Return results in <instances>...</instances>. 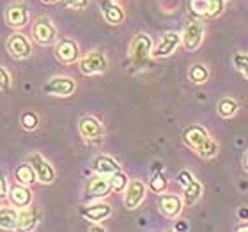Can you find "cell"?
Segmentation results:
<instances>
[{
	"mask_svg": "<svg viewBox=\"0 0 248 232\" xmlns=\"http://www.w3.org/2000/svg\"><path fill=\"white\" fill-rule=\"evenodd\" d=\"M176 231H188V223L185 222V220H179V222L176 223Z\"/></svg>",
	"mask_w": 248,
	"mask_h": 232,
	"instance_id": "8d00e7d4",
	"label": "cell"
},
{
	"mask_svg": "<svg viewBox=\"0 0 248 232\" xmlns=\"http://www.w3.org/2000/svg\"><path fill=\"white\" fill-rule=\"evenodd\" d=\"M41 222V211L36 206H27L18 209V229L20 231H34Z\"/></svg>",
	"mask_w": 248,
	"mask_h": 232,
	"instance_id": "ac0fdd59",
	"label": "cell"
},
{
	"mask_svg": "<svg viewBox=\"0 0 248 232\" xmlns=\"http://www.w3.org/2000/svg\"><path fill=\"white\" fill-rule=\"evenodd\" d=\"M45 4H57V2H61V0H43Z\"/></svg>",
	"mask_w": 248,
	"mask_h": 232,
	"instance_id": "ab89813d",
	"label": "cell"
},
{
	"mask_svg": "<svg viewBox=\"0 0 248 232\" xmlns=\"http://www.w3.org/2000/svg\"><path fill=\"white\" fill-rule=\"evenodd\" d=\"M15 179L18 185H25L31 186L36 183V174H34V169L31 167V163H20V165L15 169Z\"/></svg>",
	"mask_w": 248,
	"mask_h": 232,
	"instance_id": "7402d4cb",
	"label": "cell"
},
{
	"mask_svg": "<svg viewBox=\"0 0 248 232\" xmlns=\"http://www.w3.org/2000/svg\"><path fill=\"white\" fill-rule=\"evenodd\" d=\"M188 78H190L193 83H197V85H202V83H206L207 78H209V69H207L204 64H201V62H195V64H191L190 69H188Z\"/></svg>",
	"mask_w": 248,
	"mask_h": 232,
	"instance_id": "cb8c5ba5",
	"label": "cell"
},
{
	"mask_svg": "<svg viewBox=\"0 0 248 232\" xmlns=\"http://www.w3.org/2000/svg\"><path fill=\"white\" fill-rule=\"evenodd\" d=\"M5 23L13 29V31H21L29 25V9H27L25 2H13V4L7 5L5 9Z\"/></svg>",
	"mask_w": 248,
	"mask_h": 232,
	"instance_id": "9c48e42d",
	"label": "cell"
},
{
	"mask_svg": "<svg viewBox=\"0 0 248 232\" xmlns=\"http://www.w3.org/2000/svg\"><path fill=\"white\" fill-rule=\"evenodd\" d=\"M193 179H195V177H193V175H191V172H188V170H181V172H179V175H177V183H179L183 188L190 185Z\"/></svg>",
	"mask_w": 248,
	"mask_h": 232,
	"instance_id": "836d02e7",
	"label": "cell"
},
{
	"mask_svg": "<svg viewBox=\"0 0 248 232\" xmlns=\"http://www.w3.org/2000/svg\"><path fill=\"white\" fill-rule=\"evenodd\" d=\"M7 199H9L11 206L16 207V209H21V207L31 206L32 201H34V195H32L31 191V186L15 185V186H9Z\"/></svg>",
	"mask_w": 248,
	"mask_h": 232,
	"instance_id": "2e32d148",
	"label": "cell"
},
{
	"mask_svg": "<svg viewBox=\"0 0 248 232\" xmlns=\"http://www.w3.org/2000/svg\"><path fill=\"white\" fill-rule=\"evenodd\" d=\"M112 215V206L107 204V202H96V204H91V206H83L80 209V217L89 220L93 223H99L107 220V218Z\"/></svg>",
	"mask_w": 248,
	"mask_h": 232,
	"instance_id": "e0dca14e",
	"label": "cell"
},
{
	"mask_svg": "<svg viewBox=\"0 0 248 232\" xmlns=\"http://www.w3.org/2000/svg\"><path fill=\"white\" fill-rule=\"evenodd\" d=\"M183 190H185V193H183V202H185V206H193V204L202 197V185L197 179L191 181L190 185L185 186Z\"/></svg>",
	"mask_w": 248,
	"mask_h": 232,
	"instance_id": "603a6c76",
	"label": "cell"
},
{
	"mask_svg": "<svg viewBox=\"0 0 248 232\" xmlns=\"http://www.w3.org/2000/svg\"><path fill=\"white\" fill-rule=\"evenodd\" d=\"M110 191H112V188H110V175H93L87 181V186H85L87 197H93V199H105L107 195H110Z\"/></svg>",
	"mask_w": 248,
	"mask_h": 232,
	"instance_id": "9a60e30c",
	"label": "cell"
},
{
	"mask_svg": "<svg viewBox=\"0 0 248 232\" xmlns=\"http://www.w3.org/2000/svg\"><path fill=\"white\" fill-rule=\"evenodd\" d=\"M5 48H7V53H9L13 59H16V61H25V59H29L32 55L31 37H27L25 34L20 31L13 32V34L7 37Z\"/></svg>",
	"mask_w": 248,
	"mask_h": 232,
	"instance_id": "8992f818",
	"label": "cell"
},
{
	"mask_svg": "<svg viewBox=\"0 0 248 232\" xmlns=\"http://www.w3.org/2000/svg\"><path fill=\"white\" fill-rule=\"evenodd\" d=\"M78 67L80 73L85 77H93V75H101L108 69V59L101 50H91L83 57L78 61Z\"/></svg>",
	"mask_w": 248,
	"mask_h": 232,
	"instance_id": "277c9868",
	"label": "cell"
},
{
	"mask_svg": "<svg viewBox=\"0 0 248 232\" xmlns=\"http://www.w3.org/2000/svg\"><path fill=\"white\" fill-rule=\"evenodd\" d=\"M149 188L155 193H163V191H167V188H169V181L165 179V175L161 174V172H156L153 177H151V181H149Z\"/></svg>",
	"mask_w": 248,
	"mask_h": 232,
	"instance_id": "4316f807",
	"label": "cell"
},
{
	"mask_svg": "<svg viewBox=\"0 0 248 232\" xmlns=\"http://www.w3.org/2000/svg\"><path fill=\"white\" fill-rule=\"evenodd\" d=\"M101 15L105 21L110 25H119L124 20V9L119 4H115L114 0H103L101 2Z\"/></svg>",
	"mask_w": 248,
	"mask_h": 232,
	"instance_id": "d6986e66",
	"label": "cell"
},
{
	"mask_svg": "<svg viewBox=\"0 0 248 232\" xmlns=\"http://www.w3.org/2000/svg\"><path fill=\"white\" fill-rule=\"evenodd\" d=\"M234 66L243 73L245 78L248 80V55L247 53H236L234 55Z\"/></svg>",
	"mask_w": 248,
	"mask_h": 232,
	"instance_id": "4dcf8cb0",
	"label": "cell"
},
{
	"mask_svg": "<svg viewBox=\"0 0 248 232\" xmlns=\"http://www.w3.org/2000/svg\"><path fill=\"white\" fill-rule=\"evenodd\" d=\"M236 231L238 232H248V223L245 222V223H239L238 227H236Z\"/></svg>",
	"mask_w": 248,
	"mask_h": 232,
	"instance_id": "74e56055",
	"label": "cell"
},
{
	"mask_svg": "<svg viewBox=\"0 0 248 232\" xmlns=\"http://www.w3.org/2000/svg\"><path fill=\"white\" fill-rule=\"evenodd\" d=\"M43 91H45V94H48V96L66 98V96H71V94L77 91V82H75L71 77H53L45 83Z\"/></svg>",
	"mask_w": 248,
	"mask_h": 232,
	"instance_id": "8fae6325",
	"label": "cell"
},
{
	"mask_svg": "<svg viewBox=\"0 0 248 232\" xmlns=\"http://www.w3.org/2000/svg\"><path fill=\"white\" fill-rule=\"evenodd\" d=\"M223 11V0H209L206 18H215Z\"/></svg>",
	"mask_w": 248,
	"mask_h": 232,
	"instance_id": "1f68e13d",
	"label": "cell"
},
{
	"mask_svg": "<svg viewBox=\"0 0 248 232\" xmlns=\"http://www.w3.org/2000/svg\"><path fill=\"white\" fill-rule=\"evenodd\" d=\"M181 45V36L177 32H165L161 36L160 43L151 50V57L153 59H167L176 52V48Z\"/></svg>",
	"mask_w": 248,
	"mask_h": 232,
	"instance_id": "4fadbf2b",
	"label": "cell"
},
{
	"mask_svg": "<svg viewBox=\"0 0 248 232\" xmlns=\"http://www.w3.org/2000/svg\"><path fill=\"white\" fill-rule=\"evenodd\" d=\"M204 32H206L204 31V23L199 18H193V20H190L186 23L181 36V43L186 52H197L202 46Z\"/></svg>",
	"mask_w": 248,
	"mask_h": 232,
	"instance_id": "5b68a950",
	"label": "cell"
},
{
	"mask_svg": "<svg viewBox=\"0 0 248 232\" xmlns=\"http://www.w3.org/2000/svg\"><path fill=\"white\" fill-rule=\"evenodd\" d=\"M217 110H218V114H220V117L231 119L236 115V112H238V103L231 98H223L222 101L218 103Z\"/></svg>",
	"mask_w": 248,
	"mask_h": 232,
	"instance_id": "d4e9b609",
	"label": "cell"
},
{
	"mask_svg": "<svg viewBox=\"0 0 248 232\" xmlns=\"http://www.w3.org/2000/svg\"><path fill=\"white\" fill-rule=\"evenodd\" d=\"M151 50H153V39L147 34L140 32L129 45V59L137 67H144L151 59Z\"/></svg>",
	"mask_w": 248,
	"mask_h": 232,
	"instance_id": "3957f363",
	"label": "cell"
},
{
	"mask_svg": "<svg viewBox=\"0 0 248 232\" xmlns=\"http://www.w3.org/2000/svg\"><path fill=\"white\" fill-rule=\"evenodd\" d=\"M78 133L83 140L87 142H98V140L103 139L105 128L103 123L99 121L98 117H93V115H83L80 121H78Z\"/></svg>",
	"mask_w": 248,
	"mask_h": 232,
	"instance_id": "30bf717a",
	"label": "cell"
},
{
	"mask_svg": "<svg viewBox=\"0 0 248 232\" xmlns=\"http://www.w3.org/2000/svg\"><path fill=\"white\" fill-rule=\"evenodd\" d=\"M53 53H55V57H57L59 62L62 64H77L82 57V53H80V46H78V43L71 37H59L55 45H53Z\"/></svg>",
	"mask_w": 248,
	"mask_h": 232,
	"instance_id": "52a82bcc",
	"label": "cell"
},
{
	"mask_svg": "<svg viewBox=\"0 0 248 232\" xmlns=\"http://www.w3.org/2000/svg\"><path fill=\"white\" fill-rule=\"evenodd\" d=\"M183 140H185V144L193 149L197 155L204 158V160H211L215 156L218 155V149H220V145L215 139H213L211 135L207 133L206 128H202L199 124H191L188 128L183 131Z\"/></svg>",
	"mask_w": 248,
	"mask_h": 232,
	"instance_id": "6da1fadb",
	"label": "cell"
},
{
	"mask_svg": "<svg viewBox=\"0 0 248 232\" xmlns=\"http://www.w3.org/2000/svg\"><path fill=\"white\" fill-rule=\"evenodd\" d=\"M207 4H209V0H190V11L191 15L202 20V18H206L207 15Z\"/></svg>",
	"mask_w": 248,
	"mask_h": 232,
	"instance_id": "83f0119b",
	"label": "cell"
},
{
	"mask_svg": "<svg viewBox=\"0 0 248 232\" xmlns=\"http://www.w3.org/2000/svg\"><path fill=\"white\" fill-rule=\"evenodd\" d=\"M128 183H129V177L124 174L123 170H117L110 175V188H112V191H115V193H123V191L126 190Z\"/></svg>",
	"mask_w": 248,
	"mask_h": 232,
	"instance_id": "484cf974",
	"label": "cell"
},
{
	"mask_svg": "<svg viewBox=\"0 0 248 232\" xmlns=\"http://www.w3.org/2000/svg\"><path fill=\"white\" fill-rule=\"evenodd\" d=\"M62 5L73 11H83L89 5V0H61Z\"/></svg>",
	"mask_w": 248,
	"mask_h": 232,
	"instance_id": "d6a6232c",
	"label": "cell"
},
{
	"mask_svg": "<svg viewBox=\"0 0 248 232\" xmlns=\"http://www.w3.org/2000/svg\"><path fill=\"white\" fill-rule=\"evenodd\" d=\"M7 191H9V185H7V179L0 174V201L7 197Z\"/></svg>",
	"mask_w": 248,
	"mask_h": 232,
	"instance_id": "e575fe53",
	"label": "cell"
},
{
	"mask_svg": "<svg viewBox=\"0 0 248 232\" xmlns=\"http://www.w3.org/2000/svg\"><path fill=\"white\" fill-rule=\"evenodd\" d=\"M158 207H160V211L165 215L167 218H177L181 215L183 207H185V202H183V197L176 195V193H160L158 197Z\"/></svg>",
	"mask_w": 248,
	"mask_h": 232,
	"instance_id": "5bb4252c",
	"label": "cell"
},
{
	"mask_svg": "<svg viewBox=\"0 0 248 232\" xmlns=\"http://www.w3.org/2000/svg\"><path fill=\"white\" fill-rule=\"evenodd\" d=\"M31 37L39 46H52L59 39V31L48 16H39L31 29Z\"/></svg>",
	"mask_w": 248,
	"mask_h": 232,
	"instance_id": "7a4b0ae2",
	"label": "cell"
},
{
	"mask_svg": "<svg viewBox=\"0 0 248 232\" xmlns=\"http://www.w3.org/2000/svg\"><path fill=\"white\" fill-rule=\"evenodd\" d=\"M13 87V78H11L9 71L4 66H0V91L2 93H9Z\"/></svg>",
	"mask_w": 248,
	"mask_h": 232,
	"instance_id": "f546056e",
	"label": "cell"
},
{
	"mask_svg": "<svg viewBox=\"0 0 248 232\" xmlns=\"http://www.w3.org/2000/svg\"><path fill=\"white\" fill-rule=\"evenodd\" d=\"M126 193H124V206L126 209L133 211L137 207H140V204L144 202L145 193H147V186L142 179H131L126 186Z\"/></svg>",
	"mask_w": 248,
	"mask_h": 232,
	"instance_id": "7c38bea8",
	"label": "cell"
},
{
	"mask_svg": "<svg viewBox=\"0 0 248 232\" xmlns=\"http://www.w3.org/2000/svg\"><path fill=\"white\" fill-rule=\"evenodd\" d=\"M243 167H245V170L248 172V151L245 153V156H243Z\"/></svg>",
	"mask_w": 248,
	"mask_h": 232,
	"instance_id": "f35d334b",
	"label": "cell"
},
{
	"mask_svg": "<svg viewBox=\"0 0 248 232\" xmlns=\"http://www.w3.org/2000/svg\"><path fill=\"white\" fill-rule=\"evenodd\" d=\"M27 161H29L31 167L34 169L36 181H39L41 185H52L53 181H55V177H57L55 167H53L43 155H39V153H32Z\"/></svg>",
	"mask_w": 248,
	"mask_h": 232,
	"instance_id": "ba28073f",
	"label": "cell"
},
{
	"mask_svg": "<svg viewBox=\"0 0 248 232\" xmlns=\"http://www.w3.org/2000/svg\"><path fill=\"white\" fill-rule=\"evenodd\" d=\"M93 169L96 174H103V175H112L114 172L121 170V165L112 158V156L107 155H99L94 158L93 161Z\"/></svg>",
	"mask_w": 248,
	"mask_h": 232,
	"instance_id": "ffe728a7",
	"label": "cell"
},
{
	"mask_svg": "<svg viewBox=\"0 0 248 232\" xmlns=\"http://www.w3.org/2000/svg\"><path fill=\"white\" fill-rule=\"evenodd\" d=\"M238 217L241 218V220H245V222H248V207H241L238 211Z\"/></svg>",
	"mask_w": 248,
	"mask_h": 232,
	"instance_id": "d590c367",
	"label": "cell"
},
{
	"mask_svg": "<svg viewBox=\"0 0 248 232\" xmlns=\"http://www.w3.org/2000/svg\"><path fill=\"white\" fill-rule=\"evenodd\" d=\"M20 123H21V128L25 129V131H34L39 126V117L34 112H25V114L21 115Z\"/></svg>",
	"mask_w": 248,
	"mask_h": 232,
	"instance_id": "f1b7e54d",
	"label": "cell"
},
{
	"mask_svg": "<svg viewBox=\"0 0 248 232\" xmlns=\"http://www.w3.org/2000/svg\"><path fill=\"white\" fill-rule=\"evenodd\" d=\"M0 227L5 231H16L18 229V209L16 207L0 206Z\"/></svg>",
	"mask_w": 248,
	"mask_h": 232,
	"instance_id": "44dd1931",
	"label": "cell"
}]
</instances>
